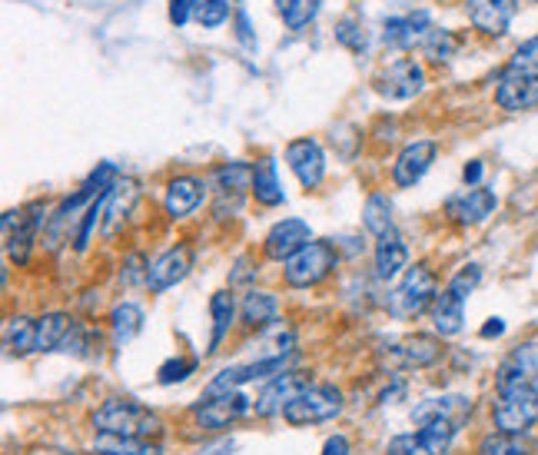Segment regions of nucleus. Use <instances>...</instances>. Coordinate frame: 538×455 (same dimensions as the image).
<instances>
[{
  "label": "nucleus",
  "instance_id": "obj_1",
  "mask_svg": "<svg viewBox=\"0 0 538 455\" xmlns=\"http://www.w3.org/2000/svg\"><path fill=\"white\" fill-rule=\"evenodd\" d=\"M93 429L103 436H127V439H150L163 429L157 412L140 406L137 399H107L103 406L90 416Z\"/></svg>",
  "mask_w": 538,
  "mask_h": 455
},
{
  "label": "nucleus",
  "instance_id": "obj_2",
  "mask_svg": "<svg viewBox=\"0 0 538 455\" xmlns=\"http://www.w3.org/2000/svg\"><path fill=\"white\" fill-rule=\"evenodd\" d=\"M492 422L499 432L525 436L538 422V386L499 389V399L492 402Z\"/></svg>",
  "mask_w": 538,
  "mask_h": 455
},
{
  "label": "nucleus",
  "instance_id": "obj_3",
  "mask_svg": "<svg viewBox=\"0 0 538 455\" xmlns=\"http://www.w3.org/2000/svg\"><path fill=\"white\" fill-rule=\"evenodd\" d=\"M339 263V253L333 243H323V240H313L306 243L303 250H299L296 256H289V260L283 263V276L289 286L296 289H309L316 283H323V279L336 270Z\"/></svg>",
  "mask_w": 538,
  "mask_h": 455
},
{
  "label": "nucleus",
  "instance_id": "obj_4",
  "mask_svg": "<svg viewBox=\"0 0 538 455\" xmlns=\"http://www.w3.org/2000/svg\"><path fill=\"white\" fill-rule=\"evenodd\" d=\"M346 399L343 389L336 386H306L299 396L289 402L283 419L289 426H319V422H329L343 412Z\"/></svg>",
  "mask_w": 538,
  "mask_h": 455
},
{
  "label": "nucleus",
  "instance_id": "obj_5",
  "mask_svg": "<svg viewBox=\"0 0 538 455\" xmlns=\"http://www.w3.org/2000/svg\"><path fill=\"white\" fill-rule=\"evenodd\" d=\"M439 296V286H436V276H432L429 266H412V270L402 276V283L396 286V293H392V313L402 316V319H416L422 316L426 309H432Z\"/></svg>",
  "mask_w": 538,
  "mask_h": 455
},
{
  "label": "nucleus",
  "instance_id": "obj_6",
  "mask_svg": "<svg viewBox=\"0 0 538 455\" xmlns=\"http://www.w3.org/2000/svg\"><path fill=\"white\" fill-rule=\"evenodd\" d=\"M455 432H459V426H452L446 419L422 422L419 432L392 439L386 446V455H446L452 449Z\"/></svg>",
  "mask_w": 538,
  "mask_h": 455
},
{
  "label": "nucleus",
  "instance_id": "obj_7",
  "mask_svg": "<svg viewBox=\"0 0 538 455\" xmlns=\"http://www.w3.org/2000/svg\"><path fill=\"white\" fill-rule=\"evenodd\" d=\"M40 203L34 206H24L17 213H7L4 216V243H7V256L14 263L24 266L30 260V250H34V240H37V230L44 226V216H40Z\"/></svg>",
  "mask_w": 538,
  "mask_h": 455
},
{
  "label": "nucleus",
  "instance_id": "obj_8",
  "mask_svg": "<svg viewBox=\"0 0 538 455\" xmlns=\"http://www.w3.org/2000/svg\"><path fill=\"white\" fill-rule=\"evenodd\" d=\"M306 386H309V379L303 376V372H296V369L279 372L276 379H269V382H266L260 396H256V402H253L256 416H263V419H269V416H283L289 402H293Z\"/></svg>",
  "mask_w": 538,
  "mask_h": 455
},
{
  "label": "nucleus",
  "instance_id": "obj_9",
  "mask_svg": "<svg viewBox=\"0 0 538 455\" xmlns=\"http://www.w3.org/2000/svg\"><path fill=\"white\" fill-rule=\"evenodd\" d=\"M250 412V399L243 392H226V396H213V399H200V406L193 409L196 426L220 432L230 429L236 419H243Z\"/></svg>",
  "mask_w": 538,
  "mask_h": 455
},
{
  "label": "nucleus",
  "instance_id": "obj_10",
  "mask_svg": "<svg viewBox=\"0 0 538 455\" xmlns=\"http://www.w3.org/2000/svg\"><path fill=\"white\" fill-rule=\"evenodd\" d=\"M442 359V343L436 336H406L396 346H389L386 363L392 369H429Z\"/></svg>",
  "mask_w": 538,
  "mask_h": 455
},
{
  "label": "nucleus",
  "instance_id": "obj_11",
  "mask_svg": "<svg viewBox=\"0 0 538 455\" xmlns=\"http://www.w3.org/2000/svg\"><path fill=\"white\" fill-rule=\"evenodd\" d=\"M422 84H426V74H422V67L416 64V60H409V57L392 60V64L376 77V90L386 100H409V97H416V93L422 90Z\"/></svg>",
  "mask_w": 538,
  "mask_h": 455
},
{
  "label": "nucleus",
  "instance_id": "obj_12",
  "mask_svg": "<svg viewBox=\"0 0 538 455\" xmlns=\"http://www.w3.org/2000/svg\"><path fill=\"white\" fill-rule=\"evenodd\" d=\"M306 243H313L309 223H303V220H283V223H276L273 230L266 233L263 253H266V260L286 263L289 256H296Z\"/></svg>",
  "mask_w": 538,
  "mask_h": 455
},
{
  "label": "nucleus",
  "instance_id": "obj_13",
  "mask_svg": "<svg viewBox=\"0 0 538 455\" xmlns=\"http://www.w3.org/2000/svg\"><path fill=\"white\" fill-rule=\"evenodd\" d=\"M193 266V253L190 246H173L163 256H157L150 266H147V289L150 293H163V289L177 286L180 279H186Z\"/></svg>",
  "mask_w": 538,
  "mask_h": 455
},
{
  "label": "nucleus",
  "instance_id": "obj_14",
  "mask_svg": "<svg viewBox=\"0 0 538 455\" xmlns=\"http://www.w3.org/2000/svg\"><path fill=\"white\" fill-rule=\"evenodd\" d=\"M286 163L289 170L296 173V180L306 186V190H316L323 183V173H326V160H323V150H319L316 140H293L286 147Z\"/></svg>",
  "mask_w": 538,
  "mask_h": 455
},
{
  "label": "nucleus",
  "instance_id": "obj_15",
  "mask_svg": "<svg viewBox=\"0 0 538 455\" xmlns=\"http://www.w3.org/2000/svg\"><path fill=\"white\" fill-rule=\"evenodd\" d=\"M432 160H436V143L432 140L409 143V147L396 157V163H392V183L402 186V190H406V186H416L429 173Z\"/></svg>",
  "mask_w": 538,
  "mask_h": 455
},
{
  "label": "nucleus",
  "instance_id": "obj_16",
  "mask_svg": "<svg viewBox=\"0 0 538 455\" xmlns=\"http://www.w3.org/2000/svg\"><path fill=\"white\" fill-rule=\"evenodd\" d=\"M535 382H538V343L515 346L512 356L499 366L495 386L509 389V386H535Z\"/></svg>",
  "mask_w": 538,
  "mask_h": 455
},
{
  "label": "nucleus",
  "instance_id": "obj_17",
  "mask_svg": "<svg viewBox=\"0 0 538 455\" xmlns=\"http://www.w3.org/2000/svg\"><path fill=\"white\" fill-rule=\"evenodd\" d=\"M515 10H519L515 0H469V20L475 24V30L492 34V37L509 30Z\"/></svg>",
  "mask_w": 538,
  "mask_h": 455
},
{
  "label": "nucleus",
  "instance_id": "obj_18",
  "mask_svg": "<svg viewBox=\"0 0 538 455\" xmlns=\"http://www.w3.org/2000/svg\"><path fill=\"white\" fill-rule=\"evenodd\" d=\"M495 206H499V200H495L492 190L472 186V190H465L462 196L449 200V216H452L455 223H462V226H475V223L489 220Z\"/></svg>",
  "mask_w": 538,
  "mask_h": 455
},
{
  "label": "nucleus",
  "instance_id": "obj_19",
  "mask_svg": "<svg viewBox=\"0 0 538 455\" xmlns=\"http://www.w3.org/2000/svg\"><path fill=\"white\" fill-rule=\"evenodd\" d=\"M429 14L426 10H416V14H406V17H389L386 27H382V40L389 47H399V50H409L426 40L429 34Z\"/></svg>",
  "mask_w": 538,
  "mask_h": 455
},
{
  "label": "nucleus",
  "instance_id": "obj_20",
  "mask_svg": "<svg viewBox=\"0 0 538 455\" xmlns=\"http://www.w3.org/2000/svg\"><path fill=\"white\" fill-rule=\"evenodd\" d=\"M495 100H499L502 110H529L538 107V80L535 77H522L505 70L499 87H495Z\"/></svg>",
  "mask_w": 538,
  "mask_h": 455
},
{
  "label": "nucleus",
  "instance_id": "obj_21",
  "mask_svg": "<svg viewBox=\"0 0 538 455\" xmlns=\"http://www.w3.org/2000/svg\"><path fill=\"white\" fill-rule=\"evenodd\" d=\"M472 416V399H465V396H442V399H426L422 406L412 412V419H419V426L422 422H432V419H446L452 422V426H465Z\"/></svg>",
  "mask_w": 538,
  "mask_h": 455
},
{
  "label": "nucleus",
  "instance_id": "obj_22",
  "mask_svg": "<svg viewBox=\"0 0 538 455\" xmlns=\"http://www.w3.org/2000/svg\"><path fill=\"white\" fill-rule=\"evenodd\" d=\"M429 313H432V326H436L439 336H459L462 323H465V299L455 296L452 289L446 286L436 296V303H432Z\"/></svg>",
  "mask_w": 538,
  "mask_h": 455
},
{
  "label": "nucleus",
  "instance_id": "obj_23",
  "mask_svg": "<svg viewBox=\"0 0 538 455\" xmlns=\"http://www.w3.org/2000/svg\"><path fill=\"white\" fill-rule=\"evenodd\" d=\"M200 203H203V183L196 177H177L167 186V200H163V206H167V213L173 220L190 216Z\"/></svg>",
  "mask_w": 538,
  "mask_h": 455
},
{
  "label": "nucleus",
  "instance_id": "obj_24",
  "mask_svg": "<svg viewBox=\"0 0 538 455\" xmlns=\"http://www.w3.org/2000/svg\"><path fill=\"white\" fill-rule=\"evenodd\" d=\"M143 329V309L137 303H117L110 309V336L117 346H127L140 336Z\"/></svg>",
  "mask_w": 538,
  "mask_h": 455
},
{
  "label": "nucleus",
  "instance_id": "obj_25",
  "mask_svg": "<svg viewBox=\"0 0 538 455\" xmlns=\"http://www.w3.org/2000/svg\"><path fill=\"white\" fill-rule=\"evenodd\" d=\"M406 263H409L406 243H402L396 233L382 236V240L376 243V276H379V279L399 276L402 270H406Z\"/></svg>",
  "mask_w": 538,
  "mask_h": 455
},
{
  "label": "nucleus",
  "instance_id": "obj_26",
  "mask_svg": "<svg viewBox=\"0 0 538 455\" xmlns=\"http://www.w3.org/2000/svg\"><path fill=\"white\" fill-rule=\"evenodd\" d=\"M253 196H256V203H263V206H279L286 200L283 186H279V177H276L273 157H263L253 167Z\"/></svg>",
  "mask_w": 538,
  "mask_h": 455
},
{
  "label": "nucleus",
  "instance_id": "obj_27",
  "mask_svg": "<svg viewBox=\"0 0 538 455\" xmlns=\"http://www.w3.org/2000/svg\"><path fill=\"white\" fill-rule=\"evenodd\" d=\"M74 329V319L67 313H47L37 319V353H54L64 346L67 333Z\"/></svg>",
  "mask_w": 538,
  "mask_h": 455
},
{
  "label": "nucleus",
  "instance_id": "obj_28",
  "mask_svg": "<svg viewBox=\"0 0 538 455\" xmlns=\"http://www.w3.org/2000/svg\"><path fill=\"white\" fill-rule=\"evenodd\" d=\"M4 346L10 356H27V353H37V323L27 316H14L7 319V329H4Z\"/></svg>",
  "mask_w": 538,
  "mask_h": 455
},
{
  "label": "nucleus",
  "instance_id": "obj_29",
  "mask_svg": "<svg viewBox=\"0 0 538 455\" xmlns=\"http://www.w3.org/2000/svg\"><path fill=\"white\" fill-rule=\"evenodd\" d=\"M362 226L372 233V236H389L392 233V203L386 193H372L366 206H362Z\"/></svg>",
  "mask_w": 538,
  "mask_h": 455
},
{
  "label": "nucleus",
  "instance_id": "obj_30",
  "mask_svg": "<svg viewBox=\"0 0 538 455\" xmlns=\"http://www.w3.org/2000/svg\"><path fill=\"white\" fill-rule=\"evenodd\" d=\"M479 455H538V442L509 436V432H492L479 442Z\"/></svg>",
  "mask_w": 538,
  "mask_h": 455
},
{
  "label": "nucleus",
  "instance_id": "obj_31",
  "mask_svg": "<svg viewBox=\"0 0 538 455\" xmlns=\"http://www.w3.org/2000/svg\"><path fill=\"white\" fill-rule=\"evenodd\" d=\"M276 296L273 293H260V289H253V293H246L243 299V323L253 326V329H263L266 323H273L276 319Z\"/></svg>",
  "mask_w": 538,
  "mask_h": 455
},
{
  "label": "nucleus",
  "instance_id": "obj_32",
  "mask_svg": "<svg viewBox=\"0 0 538 455\" xmlns=\"http://www.w3.org/2000/svg\"><path fill=\"white\" fill-rule=\"evenodd\" d=\"M93 449L100 455H160V446L150 439H127V436H97Z\"/></svg>",
  "mask_w": 538,
  "mask_h": 455
},
{
  "label": "nucleus",
  "instance_id": "obj_33",
  "mask_svg": "<svg viewBox=\"0 0 538 455\" xmlns=\"http://www.w3.org/2000/svg\"><path fill=\"white\" fill-rule=\"evenodd\" d=\"M210 313H213V336H210V353H216L220 349V343L226 339V333H230L233 326V316H236V306H233V296L226 293V289H220L213 299H210Z\"/></svg>",
  "mask_w": 538,
  "mask_h": 455
},
{
  "label": "nucleus",
  "instance_id": "obj_34",
  "mask_svg": "<svg viewBox=\"0 0 538 455\" xmlns=\"http://www.w3.org/2000/svg\"><path fill=\"white\" fill-rule=\"evenodd\" d=\"M243 190H253V167H246V163H223L220 170H216V193H236L243 196Z\"/></svg>",
  "mask_w": 538,
  "mask_h": 455
},
{
  "label": "nucleus",
  "instance_id": "obj_35",
  "mask_svg": "<svg viewBox=\"0 0 538 455\" xmlns=\"http://www.w3.org/2000/svg\"><path fill=\"white\" fill-rule=\"evenodd\" d=\"M133 200H137V186H133L130 180L113 186L110 196H107V213H103L107 216V233H113V226H117L120 220H127Z\"/></svg>",
  "mask_w": 538,
  "mask_h": 455
},
{
  "label": "nucleus",
  "instance_id": "obj_36",
  "mask_svg": "<svg viewBox=\"0 0 538 455\" xmlns=\"http://www.w3.org/2000/svg\"><path fill=\"white\" fill-rule=\"evenodd\" d=\"M505 70H512V74H522V77H535V80H538V37L525 40V44L512 54L509 67H505Z\"/></svg>",
  "mask_w": 538,
  "mask_h": 455
},
{
  "label": "nucleus",
  "instance_id": "obj_37",
  "mask_svg": "<svg viewBox=\"0 0 538 455\" xmlns=\"http://www.w3.org/2000/svg\"><path fill=\"white\" fill-rule=\"evenodd\" d=\"M226 17H230L226 0H193V20L200 27H220Z\"/></svg>",
  "mask_w": 538,
  "mask_h": 455
},
{
  "label": "nucleus",
  "instance_id": "obj_38",
  "mask_svg": "<svg viewBox=\"0 0 538 455\" xmlns=\"http://www.w3.org/2000/svg\"><path fill=\"white\" fill-rule=\"evenodd\" d=\"M422 50H426V57H432V60H449L455 50H459V40H455L449 30L432 27L426 40H422Z\"/></svg>",
  "mask_w": 538,
  "mask_h": 455
},
{
  "label": "nucleus",
  "instance_id": "obj_39",
  "mask_svg": "<svg viewBox=\"0 0 538 455\" xmlns=\"http://www.w3.org/2000/svg\"><path fill=\"white\" fill-rule=\"evenodd\" d=\"M336 40L343 47L356 50V54H359V50H366V30H362V24H359L356 17H343V20H339V24H336Z\"/></svg>",
  "mask_w": 538,
  "mask_h": 455
},
{
  "label": "nucleus",
  "instance_id": "obj_40",
  "mask_svg": "<svg viewBox=\"0 0 538 455\" xmlns=\"http://www.w3.org/2000/svg\"><path fill=\"white\" fill-rule=\"evenodd\" d=\"M316 10H319V0H289V7L283 10V20L289 30H299L316 17Z\"/></svg>",
  "mask_w": 538,
  "mask_h": 455
},
{
  "label": "nucleus",
  "instance_id": "obj_41",
  "mask_svg": "<svg viewBox=\"0 0 538 455\" xmlns=\"http://www.w3.org/2000/svg\"><path fill=\"white\" fill-rule=\"evenodd\" d=\"M479 279H482V270H479V266H475V263H472V266H462V270L449 279V289H452L455 296L469 299L472 289L479 286Z\"/></svg>",
  "mask_w": 538,
  "mask_h": 455
},
{
  "label": "nucleus",
  "instance_id": "obj_42",
  "mask_svg": "<svg viewBox=\"0 0 538 455\" xmlns=\"http://www.w3.org/2000/svg\"><path fill=\"white\" fill-rule=\"evenodd\" d=\"M196 369V359H170V363L160 366V386H173V382H183Z\"/></svg>",
  "mask_w": 538,
  "mask_h": 455
},
{
  "label": "nucleus",
  "instance_id": "obj_43",
  "mask_svg": "<svg viewBox=\"0 0 538 455\" xmlns=\"http://www.w3.org/2000/svg\"><path fill=\"white\" fill-rule=\"evenodd\" d=\"M190 17H193V0H170V20H173V24L183 27Z\"/></svg>",
  "mask_w": 538,
  "mask_h": 455
},
{
  "label": "nucleus",
  "instance_id": "obj_44",
  "mask_svg": "<svg viewBox=\"0 0 538 455\" xmlns=\"http://www.w3.org/2000/svg\"><path fill=\"white\" fill-rule=\"evenodd\" d=\"M323 455H353V449H349L346 436H329L326 446H323Z\"/></svg>",
  "mask_w": 538,
  "mask_h": 455
},
{
  "label": "nucleus",
  "instance_id": "obj_45",
  "mask_svg": "<svg viewBox=\"0 0 538 455\" xmlns=\"http://www.w3.org/2000/svg\"><path fill=\"white\" fill-rule=\"evenodd\" d=\"M482 173H485V167H482V160H472L469 167L462 170V180L469 183V186H479V180H482Z\"/></svg>",
  "mask_w": 538,
  "mask_h": 455
},
{
  "label": "nucleus",
  "instance_id": "obj_46",
  "mask_svg": "<svg viewBox=\"0 0 538 455\" xmlns=\"http://www.w3.org/2000/svg\"><path fill=\"white\" fill-rule=\"evenodd\" d=\"M236 27H240V30H236V34H240V40H243V44H253V34H250V20H246V14H243V10H240V14H236Z\"/></svg>",
  "mask_w": 538,
  "mask_h": 455
},
{
  "label": "nucleus",
  "instance_id": "obj_47",
  "mask_svg": "<svg viewBox=\"0 0 538 455\" xmlns=\"http://www.w3.org/2000/svg\"><path fill=\"white\" fill-rule=\"evenodd\" d=\"M502 333H505L502 319H489V323L482 326V339H495V336H502Z\"/></svg>",
  "mask_w": 538,
  "mask_h": 455
},
{
  "label": "nucleus",
  "instance_id": "obj_48",
  "mask_svg": "<svg viewBox=\"0 0 538 455\" xmlns=\"http://www.w3.org/2000/svg\"><path fill=\"white\" fill-rule=\"evenodd\" d=\"M276 7H279V14H283V10L289 7V0H276Z\"/></svg>",
  "mask_w": 538,
  "mask_h": 455
}]
</instances>
